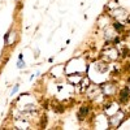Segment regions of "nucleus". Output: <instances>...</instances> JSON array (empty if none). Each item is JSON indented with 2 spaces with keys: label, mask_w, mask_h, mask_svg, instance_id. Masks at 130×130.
Segmentation results:
<instances>
[{
  "label": "nucleus",
  "mask_w": 130,
  "mask_h": 130,
  "mask_svg": "<svg viewBox=\"0 0 130 130\" xmlns=\"http://www.w3.org/2000/svg\"><path fill=\"white\" fill-rule=\"evenodd\" d=\"M124 120V115L122 113H118V116L117 115H115V116H112L111 117V120H109V122H111V125L112 126H118L121 124V121Z\"/></svg>",
  "instance_id": "f257e3e1"
},
{
  "label": "nucleus",
  "mask_w": 130,
  "mask_h": 130,
  "mask_svg": "<svg viewBox=\"0 0 130 130\" xmlns=\"http://www.w3.org/2000/svg\"><path fill=\"white\" fill-rule=\"evenodd\" d=\"M89 85H90L89 78H82V90L87 89V87H89Z\"/></svg>",
  "instance_id": "39448f33"
},
{
  "label": "nucleus",
  "mask_w": 130,
  "mask_h": 130,
  "mask_svg": "<svg viewBox=\"0 0 130 130\" xmlns=\"http://www.w3.org/2000/svg\"><path fill=\"white\" fill-rule=\"evenodd\" d=\"M82 75H78V77H73V75H68V81L70 82V83H75V82H79V81H82Z\"/></svg>",
  "instance_id": "20e7f679"
},
{
  "label": "nucleus",
  "mask_w": 130,
  "mask_h": 130,
  "mask_svg": "<svg viewBox=\"0 0 130 130\" xmlns=\"http://www.w3.org/2000/svg\"><path fill=\"white\" fill-rule=\"evenodd\" d=\"M24 65H25V64L22 62V59H18V64H17V67H18V68H22Z\"/></svg>",
  "instance_id": "0eeeda50"
},
{
  "label": "nucleus",
  "mask_w": 130,
  "mask_h": 130,
  "mask_svg": "<svg viewBox=\"0 0 130 130\" xmlns=\"http://www.w3.org/2000/svg\"><path fill=\"white\" fill-rule=\"evenodd\" d=\"M129 95H130V91L127 90V87L124 89V90L121 91V94H120V100H121V102H126V100H129V98H130Z\"/></svg>",
  "instance_id": "7ed1b4c3"
},
{
  "label": "nucleus",
  "mask_w": 130,
  "mask_h": 130,
  "mask_svg": "<svg viewBox=\"0 0 130 130\" xmlns=\"http://www.w3.org/2000/svg\"><path fill=\"white\" fill-rule=\"evenodd\" d=\"M18 91V86H14V87H13V90H12V94H16Z\"/></svg>",
  "instance_id": "6e6552de"
},
{
  "label": "nucleus",
  "mask_w": 130,
  "mask_h": 130,
  "mask_svg": "<svg viewBox=\"0 0 130 130\" xmlns=\"http://www.w3.org/2000/svg\"><path fill=\"white\" fill-rule=\"evenodd\" d=\"M87 113H89V107L87 105H82L79 112H78V120H83V117H86Z\"/></svg>",
  "instance_id": "f03ea898"
},
{
  "label": "nucleus",
  "mask_w": 130,
  "mask_h": 130,
  "mask_svg": "<svg viewBox=\"0 0 130 130\" xmlns=\"http://www.w3.org/2000/svg\"><path fill=\"white\" fill-rule=\"evenodd\" d=\"M113 27H115L117 31H122V30H124V26H122L120 22H115V24H113Z\"/></svg>",
  "instance_id": "423d86ee"
}]
</instances>
